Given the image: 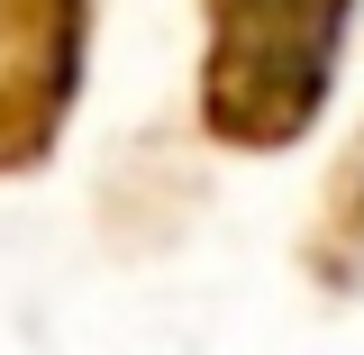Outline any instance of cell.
I'll use <instances>...</instances> for the list:
<instances>
[{
  "label": "cell",
  "instance_id": "3",
  "mask_svg": "<svg viewBox=\"0 0 364 355\" xmlns=\"http://www.w3.org/2000/svg\"><path fill=\"white\" fill-rule=\"evenodd\" d=\"M291 255H301V282L328 292V301H355L364 292V119H355V137L328 155Z\"/></svg>",
  "mask_w": 364,
  "mask_h": 355
},
{
  "label": "cell",
  "instance_id": "2",
  "mask_svg": "<svg viewBox=\"0 0 364 355\" xmlns=\"http://www.w3.org/2000/svg\"><path fill=\"white\" fill-rule=\"evenodd\" d=\"M91 46L100 0H0V182L55 164L91 91Z\"/></svg>",
  "mask_w": 364,
  "mask_h": 355
},
{
  "label": "cell",
  "instance_id": "1",
  "mask_svg": "<svg viewBox=\"0 0 364 355\" xmlns=\"http://www.w3.org/2000/svg\"><path fill=\"white\" fill-rule=\"evenodd\" d=\"M364 0H200L191 137L219 155H291L328 128Z\"/></svg>",
  "mask_w": 364,
  "mask_h": 355
}]
</instances>
